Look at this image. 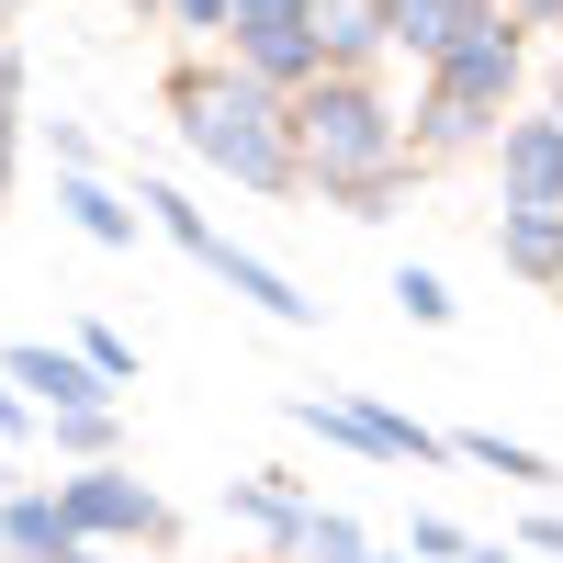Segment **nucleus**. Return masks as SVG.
<instances>
[{"label": "nucleus", "instance_id": "24", "mask_svg": "<svg viewBox=\"0 0 563 563\" xmlns=\"http://www.w3.org/2000/svg\"><path fill=\"white\" fill-rule=\"evenodd\" d=\"M519 552H552L563 563V519H519Z\"/></svg>", "mask_w": 563, "mask_h": 563}, {"label": "nucleus", "instance_id": "6", "mask_svg": "<svg viewBox=\"0 0 563 563\" xmlns=\"http://www.w3.org/2000/svg\"><path fill=\"white\" fill-rule=\"evenodd\" d=\"M0 384H12V395H34L45 417H79V406H113V384H102V372H90L79 350H57V339H12V350H0Z\"/></svg>", "mask_w": 563, "mask_h": 563}, {"label": "nucleus", "instance_id": "1", "mask_svg": "<svg viewBox=\"0 0 563 563\" xmlns=\"http://www.w3.org/2000/svg\"><path fill=\"white\" fill-rule=\"evenodd\" d=\"M169 113H180V135H192L203 169L249 180V192H305L294 124H282V90H260L249 68H192V79L169 90Z\"/></svg>", "mask_w": 563, "mask_h": 563}, {"label": "nucleus", "instance_id": "5", "mask_svg": "<svg viewBox=\"0 0 563 563\" xmlns=\"http://www.w3.org/2000/svg\"><path fill=\"white\" fill-rule=\"evenodd\" d=\"M57 519H68V541H90V552H113V541H169V507L124 474V462H79V474H57Z\"/></svg>", "mask_w": 563, "mask_h": 563}, {"label": "nucleus", "instance_id": "21", "mask_svg": "<svg viewBox=\"0 0 563 563\" xmlns=\"http://www.w3.org/2000/svg\"><path fill=\"white\" fill-rule=\"evenodd\" d=\"M34 429H45V417H34V406H23L12 384H0V451H12V440H34Z\"/></svg>", "mask_w": 563, "mask_h": 563}, {"label": "nucleus", "instance_id": "30", "mask_svg": "<svg viewBox=\"0 0 563 563\" xmlns=\"http://www.w3.org/2000/svg\"><path fill=\"white\" fill-rule=\"evenodd\" d=\"M372 563H384V552H372Z\"/></svg>", "mask_w": 563, "mask_h": 563}, {"label": "nucleus", "instance_id": "8", "mask_svg": "<svg viewBox=\"0 0 563 563\" xmlns=\"http://www.w3.org/2000/svg\"><path fill=\"white\" fill-rule=\"evenodd\" d=\"M496 192L507 203H563V124L552 113H507V135H496Z\"/></svg>", "mask_w": 563, "mask_h": 563}, {"label": "nucleus", "instance_id": "18", "mask_svg": "<svg viewBox=\"0 0 563 563\" xmlns=\"http://www.w3.org/2000/svg\"><path fill=\"white\" fill-rule=\"evenodd\" d=\"M68 350H79V361H90V372H102V384H113V395H124V384H135V350H124V339H113V327H102V316H90V327H79V339H68Z\"/></svg>", "mask_w": 563, "mask_h": 563}, {"label": "nucleus", "instance_id": "9", "mask_svg": "<svg viewBox=\"0 0 563 563\" xmlns=\"http://www.w3.org/2000/svg\"><path fill=\"white\" fill-rule=\"evenodd\" d=\"M485 12H496V0H372V23H384V45H406L417 68H429V57H440V45H451L462 23H485Z\"/></svg>", "mask_w": 563, "mask_h": 563}, {"label": "nucleus", "instance_id": "25", "mask_svg": "<svg viewBox=\"0 0 563 563\" xmlns=\"http://www.w3.org/2000/svg\"><path fill=\"white\" fill-rule=\"evenodd\" d=\"M462 563H519V541H474V552H462Z\"/></svg>", "mask_w": 563, "mask_h": 563}, {"label": "nucleus", "instance_id": "22", "mask_svg": "<svg viewBox=\"0 0 563 563\" xmlns=\"http://www.w3.org/2000/svg\"><path fill=\"white\" fill-rule=\"evenodd\" d=\"M158 12H180L192 34H225V0H158Z\"/></svg>", "mask_w": 563, "mask_h": 563}, {"label": "nucleus", "instance_id": "16", "mask_svg": "<svg viewBox=\"0 0 563 563\" xmlns=\"http://www.w3.org/2000/svg\"><path fill=\"white\" fill-rule=\"evenodd\" d=\"M305 563H372V541H361V519H339V507H316L305 519V541H294Z\"/></svg>", "mask_w": 563, "mask_h": 563}, {"label": "nucleus", "instance_id": "3", "mask_svg": "<svg viewBox=\"0 0 563 563\" xmlns=\"http://www.w3.org/2000/svg\"><path fill=\"white\" fill-rule=\"evenodd\" d=\"M519 68H530V45H519V23H462L440 57H429V102H462V113H485V124H507V102H519Z\"/></svg>", "mask_w": 563, "mask_h": 563}, {"label": "nucleus", "instance_id": "32", "mask_svg": "<svg viewBox=\"0 0 563 563\" xmlns=\"http://www.w3.org/2000/svg\"><path fill=\"white\" fill-rule=\"evenodd\" d=\"M0 563H12V552H0Z\"/></svg>", "mask_w": 563, "mask_h": 563}, {"label": "nucleus", "instance_id": "31", "mask_svg": "<svg viewBox=\"0 0 563 563\" xmlns=\"http://www.w3.org/2000/svg\"><path fill=\"white\" fill-rule=\"evenodd\" d=\"M0 45H12V34H0Z\"/></svg>", "mask_w": 563, "mask_h": 563}, {"label": "nucleus", "instance_id": "26", "mask_svg": "<svg viewBox=\"0 0 563 563\" xmlns=\"http://www.w3.org/2000/svg\"><path fill=\"white\" fill-rule=\"evenodd\" d=\"M12 124H23V113H0V192H12Z\"/></svg>", "mask_w": 563, "mask_h": 563}, {"label": "nucleus", "instance_id": "17", "mask_svg": "<svg viewBox=\"0 0 563 563\" xmlns=\"http://www.w3.org/2000/svg\"><path fill=\"white\" fill-rule=\"evenodd\" d=\"M395 305H406V327H451V316H462V305H451V282H440V271H417V260L395 271Z\"/></svg>", "mask_w": 563, "mask_h": 563}, {"label": "nucleus", "instance_id": "2", "mask_svg": "<svg viewBox=\"0 0 563 563\" xmlns=\"http://www.w3.org/2000/svg\"><path fill=\"white\" fill-rule=\"evenodd\" d=\"M282 124H294V169L316 180V192H350V180H372V169H395L406 158V124H395V102L372 79H305L294 102H282Z\"/></svg>", "mask_w": 563, "mask_h": 563}, {"label": "nucleus", "instance_id": "29", "mask_svg": "<svg viewBox=\"0 0 563 563\" xmlns=\"http://www.w3.org/2000/svg\"><path fill=\"white\" fill-rule=\"evenodd\" d=\"M552 124H563V102H552Z\"/></svg>", "mask_w": 563, "mask_h": 563}, {"label": "nucleus", "instance_id": "12", "mask_svg": "<svg viewBox=\"0 0 563 563\" xmlns=\"http://www.w3.org/2000/svg\"><path fill=\"white\" fill-rule=\"evenodd\" d=\"M225 519H238V530H260L271 552H294L316 507H305V485H294V474H249V485H225Z\"/></svg>", "mask_w": 563, "mask_h": 563}, {"label": "nucleus", "instance_id": "10", "mask_svg": "<svg viewBox=\"0 0 563 563\" xmlns=\"http://www.w3.org/2000/svg\"><path fill=\"white\" fill-rule=\"evenodd\" d=\"M496 260H507V282H563V203H507Z\"/></svg>", "mask_w": 563, "mask_h": 563}, {"label": "nucleus", "instance_id": "4", "mask_svg": "<svg viewBox=\"0 0 563 563\" xmlns=\"http://www.w3.org/2000/svg\"><path fill=\"white\" fill-rule=\"evenodd\" d=\"M225 34H238V68L260 90H282V102H294L305 79H327V57H316V0H225Z\"/></svg>", "mask_w": 563, "mask_h": 563}, {"label": "nucleus", "instance_id": "13", "mask_svg": "<svg viewBox=\"0 0 563 563\" xmlns=\"http://www.w3.org/2000/svg\"><path fill=\"white\" fill-rule=\"evenodd\" d=\"M316 57L361 79V57H384V23H372V0H316Z\"/></svg>", "mask_w": 563, "mask_h": 563}, {"label": "nucleus", "instance_id": "20", "mask_svg": "<svg viewBox=\"0 0 563 563\" xmlns=\"http://www.w3.org/2000/svg\"><path fill=\"white\" fill-rule=\"evenodd\" d=\"M45 147H57V169H90V124L57 113V124H45Z\"/></svg>", "mask_w": 563, "mask_h": 563}, {"label": "nucleus", "instance_id": "27", "mask_svg": "<svg viewBox=\"0 0 563 563\" xmlns=\"http://www.w3.org/2000/svg\"><path fill=\"white\" fill-rule=\"evenodd\" d=\"M135 12H158V0H135Z\"/></svg>", "mask_w": 563, "mask_h": 563}, {"label": "nucleus", "instance_id": "11", "mask_svg": "<svg viewBox=\"0 0 563 563\" xmlns=\"http://www.w3.org/2000/svg\"><path fill=\"white\" fill-rule=\"evenodd\" d=\"M57 214L79 225V238H90V249H135V238H147V225H135V203L113 192V180H102V169H57Z\"/></svg>", "mask_w": 563, "mask_h": 563}, {"label": "nucleus", "instance_id": "15", "mask_svg": "<svg viewBox=\"0 0 563 563\" xmlns=\"http://www.w3.org/2000/svg\"><path fill=\"white\" fill-rule=\"evenodd\" d=\"M45 440H57L68 462H113L124 451V417L113 406H79V417H45Z\"/></svg>", "mask_w": 563, "mask_h": 563}, {"label": "nucleus", "instance_id": "28", "mask_svg": "<svg viewBox=\"0 0 563 563\" xmlns=\"http://www.w3.org/2000/svg\"><path fill=\"white\" fill-rule=\"evenodd\" d=\"M0 496H12V474H0Z\"/></svg>", "mask_w": 563, "mask_h": 563}, {"label": "nucleus", "instance_id": "7", "mask_svg": "<svg viewBox=\"0 0 563 563\" xmlns=\"http://www.w3.org/2000/svg\"><path fill=\"white\" fill-rule=\"evenodd\" d=\"M192 260H203L238 305H260L271 327H316V316H327V305H305V282H294V271H271V260H260V249H238V238H203Z\"/></svg>", "mask_w": 563, "mask_h": 563}, {"label": "nucleus", "instance_id": "14", "mask_svg": "<svg viewBox=\"0 0 563 563\" xmlns=\"http://www.w3.org/2000/svg\"><path fill=\"white\" fill-rule=\"evenodd\" d=\"M451 462H474V474H507V485H563V462L530 451V440H507V429H462Z\"/></svg>", "mask_w": 563, "mask_h": 563}, {"label": "nucleus", "instance_id": "23", "mask_svg": "<svg viewBox=\"0 0 563 563\" xmlns=\"http://www.w3.org/2000/svg\"><path fill=\"white\" fill-rule=\"evenodd\" d=\"M496 23H519V34L530 23H563V0H496Z\"/></svg>", "mask_w": 563, "mask_h": 563}, {"label": "nucleus", "instance_id": "19", "mask_svg": "<svg viewBox=\"0 0 563 563\" xmlns=\"http://www.w3.org/2000/svg\"><path fill=\"white\" fill-rule=\"evenodd\" d=\"M474 541H462L451 519H429V507H417V530H406V563H462Z\"/></svg>", "mask_w": 563, "mask_h": 563}]
</instances>
